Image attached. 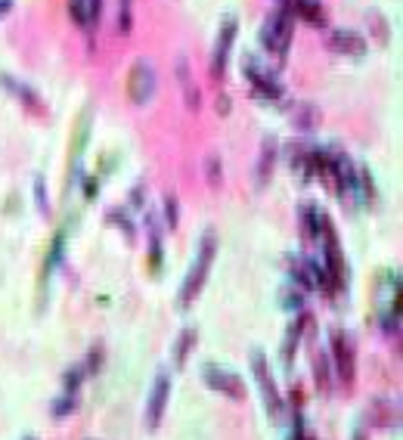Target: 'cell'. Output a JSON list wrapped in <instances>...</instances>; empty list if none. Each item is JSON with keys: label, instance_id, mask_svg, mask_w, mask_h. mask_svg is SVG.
I'll return each mask as SVG.
<instances>
[{"label": "cell", "instance_id": "cell-1", "mask_svg": "<svg viewBox=\"0 0 403 440\" xmlns=\"http://www.w3.org/2000/svg\"><path fill=\"white\" fill-rule=\"evenodd\" d=\"M294 16L289 10H283V6H276V10L267 13V19H264L261 25V47L267 53H273L279 62H285L289 56V47H292V37H294Z\"/></svg>", "mask_w": 403, "mask_h": 440}, {"label": "cell", "instance_id": "cell-2", "mask_svg": "<svg viewBox=\"0 0 403 440\" xmlns=\"http://www.w3.org/2000/svg\"><path fill=\"white\" fill-rule=\"evenodd\" d=\"M214 255H217V239H214V233H205L202 236L196 261H192V267H190V276H186L183 288H180V307H190V304L196 301V295L202 292V286H205V279H208V270H211Z\"/></svg>", "mask_w": 403, "mask_h": 440}, {"label": "cell", "instance_id": "cell-3", "mask_svg": "<svg viewBox=\"0 0 403 440\" xmlns=\"http://www.w3.org/2000/svg\"><path fill=\"white\" fill-rule=\"evenodd\" d=\"M252 369H254V379H258V384H261L264 410H267V415L273 422H279V419H283V412H285V403H283V397H279V388H276V381H273V372H270L267 357H264L261 350L252 353Z\"/></svg>", "mask_w": 403, "mask_h": 440}, {"label": "cell", "instance_id": "cell-4", "mask_svg": "<svg viewBox=\"0 0 403 440\" xmlns=\"http://www.w3.org/2000/svg\"><path fill=\"white\" fill-rule=\"evenodd\" d=\"M332 360H335V379L345 384V388H354L356 350H354V338L347 332H341V329L332 332Z\"/></svg>", "mask_w": 403, "mask_h": 440}, {"label": "cell", "instance_id": "cell-5", "mask_svg": "<svg viewBox=\"0 0 403 440\" xmlns=\"http://www.w3.org/2000/svg\"><path fill=\"white\" fill-rule=\"evenodd\" d=\"M245 75H248V81H252L254 93H258L261 99H267V103H276V99L285 97V90H283V84L276 81V75L270 72V68H261V62L254 56H245Z\"/></svg>", "mask_w": 403, "mask_h": 440}, {"label": "cell", "instance_id": "cell-6", "mask_svg": "<svg viewBox=\"0 0 403 440\" xmlns=\"http://www.w3.org/2000/svg\"><path fill=\"white\" fill-rule=\"evenodd\" d=\"M128 93L137 106L149 103L152 93H155V72L146 59H137L134 68H130V78H128Z\"/></svg>", "mask_w": 403, "mask_h": 440}, {"label": "cell", "instance_id": "cell-7", "mask_svg": "<svg viewBox=\"0 0 403 440\" xmlns=\"http://www.w3.org/2000/svg\"><path fill=\"white\" fill-rule=\"evenodd\" d=\"M236 41V16H227L223 19L221 31H217V41H214V56H211V75L214 81L217 78H223L227 72V59H230V47Z\"/></svg>", "mask_w": 403, "mask_h": 440}, {"label": "cell", "instance_id": "cell-8", "mask_svg": "<svg viewBox=\"0 0 403 440\" xmlns=\"http://www.w3.org/2000/svg\"><path fill=\"white\" fill-rule=\"evenodd\" d=\"M168 394H170V375L161 369L155 375V384H152V394H149V406H146V428L155 431L165 415V406H168Z\"/></svg>", "mask_w": 403, "mask_h": 440}, {"label": "cell", "instance_id": "cell-9", "mask_svg": "<svg viewBox=\"0 0 403 440\" xmlns=\"http://www.w3.org/2000/svg\"><path fill=\"white\" fill-rule=\"evenodd\" d=\"M205 384L211 391H221L230 400H245V384L236 372H227V369H217V366H205Z\"/></svg>", "mask_w": 403, "mask_h": 440}, {"label": "cell", "instance_id": "cell-10", "mask_svg": "<svg viewBox=\"0 0 403 440\" xmlns=\"http://www.w3.org/2000/svg\"><path fill=\"white\" fill-rule=\"evenodd\" d=\"M283 10H289L292 16H298V19H304L316 28L326 25V13L320 0H283Z\"/></svg>", "mask_w": 403, "mask_h": 440}, {"label": "cell", "instance_id": "cell-11", "mask_svg": "<svg viewBox=\"0 0 403 440\" xmlns=\"http://www.w3.org/2000/svg\"><path fill=\"white\" fill-rule=\"evenodd\" d=\"M397 419H400V410H397V403H391V400H385V397H378V400H372V403L366 406V422L369 425H397Z\"/></svg>", "mask_w": 403, "mask_h": 440}, {"label": "cell", "instance_id": "cell-12", "mask_svg": "<svg viewBox=\"0 0 403 440\" xmlns=\"http://www.w3.org/2000/svg\"><path fill=\"white\" fill-rule=\"evenodd\" d=\"M329 47L338 53H351V56H363V53H366V41H363L356 31H332Z\"/></svg>", "mask_w": 403, "mask_h": 440}, {"label": "cell", "instance_id": "cell-13", "mask_svg": "<svg viewBox=\"0 0 403 440\" xmlns=\"http://www.w3.org/2000/svg\"><path fill=\"white\" fill-rule=\"evenodd\" d=\"M304 326H307V317H298V319L292 323L289 335H285V341H283V360H285V366H292L294 350H298V341H301V332H304Z\"/></svg>", "mask_w": 403, "mask_h": 440}, {"label": "cell", "instance_id": "cell-14", "mask_svg": "<svg viewBox=\"0 0 403 440\" xmlns=\"http://www.w3.org/2000/svg\"><path fill=\"white\" fill-rule=\"evenodd\" d=\"M0 84H4L6 90H13V97H19L25 106H31V109H41V103H37V99H41V97H37V93L31 90L28 84H22V81H13L10 75H0Z\"/></svg>", "mask_w": 403, "mask_h": 440}, {"label": "cell", "instance_id": "cell-15", "mask_svg": "<svg viewBox=\"0 0 403 440\" xmlns=\"http://www.w3.org/2000/svg\"><path fill=\"white\" fill-rule=\"evenodd\" d=\"M192 344H196V329H183L180 338H177V350H174V363H177V369H183V366H186V357H190Z\"/></svg>", "mask_w": 403, "mask_h": 440}, {"label": "cell", "instance_id": "cell-16", "mask_svg": "<svg viewBox=\"0 0 403 440\" xmlns=\"http://www.w3.org/2000/svg\"><path fill=\"white\" fill-rule=\"evenodd\" d=\"M329 369H332L329 357H316L314 360V381H316V388H320L323 394L332 388V372H329Z\"/></svg>", "mask_w": 403, "mask_h": 440}, {"label": "cell", "instance_id": "cell-17", "mask_svg": "<svg viewBox=\"0 0 403 440\" xmlns=\"http://www.w3.org/2000/svg\"><path fill=\"white\" fill-rule=\"evenodd\" d=\"M87 379V372H84V366H72L66 369V394H78V388H81V381Z\"/></svg>", "mask_w": 403, "mask_h": 440}, {"label": "cell", "instance_id": "cell-18", "mask_svg": "<svg viewBox=\"0 0 403 440\" xmlns=\"http://www.w3.org/2000/svg\"><path fill=\"white\" fill-rule=\"evenodd\" d=\"M78 410V394H62L56 403H53V419H62V415H68V412H75Z\"/></svg>", "mask_w": 403, "mask_h": 440}, {"label": "cell", "instance_id": "cell-19", "mask_svg": "<svg viewBox=\"0 0 403 440\" xmlns=\"http://www.w3.org/2000/svg\"><path fill=\"white\" fill-rule=\"evenodd\" d=\"M273 155H276V149H273V140L270 143H264V155H261V180H267L270 177V168H273Z\"/></svg>", "mask_w": 403, "mask_h": 440}, {"label": "cell", "instance_id": "cell-20", "mask_svg": "<svg viewBox=\"0 0 403 440\" xmlns=\"http://www.w3.org/2000/svg\"><path fill=\"white\" fill-rule=\"evenodd\" d=\"M165 220H168L165 226L177 230V220H180V208H177V199H174V195H165Z\"/></svg>", "mask_w": 403, "mask_h": 440}, {"label": "cell", "instance_id": "cell-21", "mask_svg": "<svg viewBox=\"0 0 403 440\" xmlns=\"http://www.w3.org/2000/svg\"><path fill=\"white\" fill-rule=\"evenodd\" d=\"M35 195H37V208H41L44 214H50V202H46V186H44V180H41V177L35 180Z\"/></svg>", "mask_w": 403, "mask_h": 440}, {"label": "cell", "instance_id": "cell-22", "mask_svg": "<svg viewBox=\"0 0 403 440\" xmlns=\"http://www.w3.org/2000/svg\"><path fill=\"white\" fill-rule=\"evenodd\" d=\"M108 220H112L115 226H121L124 233H128V239H134V226H130V220L121 214V211H108Z\"/></svg>", "mask_w": 403, "mask_h": 440}, {"label": "cell", "instance_id": "cell-23", "mask_svg": "<svg viewBox=\"0 0 403 440\" xmlns=\"http://www.w3.org/2000/svg\"><path fill=\"white\" fill-rule=\"evenodd\" d=\"M99 10H103V0H87V25L99 22Z\"/></svg>", "mask_w": 403, "mask_h": 440}, {"label": "cell", "instance_id": "cell-24", "mask_svg": "<svg viewBox=\"0 0 403 440\" xmlns=\"http://www.w3.org/2000/svg\"><path fill=\"white\" fill-rule=\"evenodd\" d=\"M285 307H294V310H298V307H301V292H292L289 301H285Z\"/></svg>", "mask_w": 403, "mask_h": 440}, {"label": "cell", "instance_id": "cell-25", "mask_svg": "<svg viewBox=\"0 0 403 440\" xmlns=\"http://www.w3.org/2000/svg\"><path fill=\"white\" fill-rule=\"evenodd\" d=\"M10 10H13V0H0V19H4Z\"/></svg>", "mask_w": 403, "mask_h": 440}]
</instances>
